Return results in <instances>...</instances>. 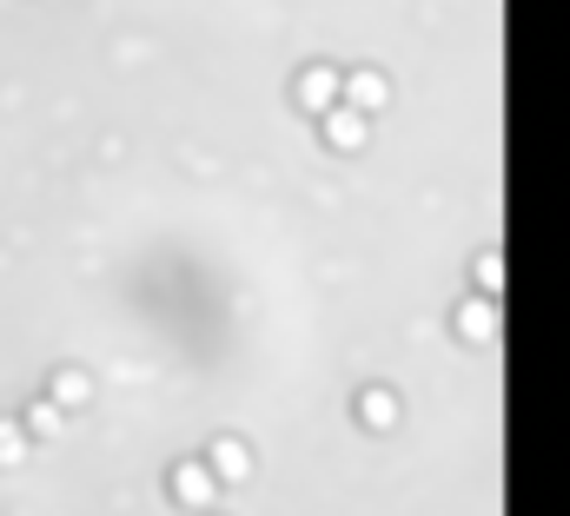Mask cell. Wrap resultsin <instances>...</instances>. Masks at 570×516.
<instances>
[{
	"label": "cell",
	"instance_id": "8992f818",
	"mask_svg": "<svg viewBox=\"0 0 570 516\" xmlns=\"http://www.w3.org/2000/svg\"><path fill=\"white\" fill-rule=\"evenodd\" d=\"M27 438H34L27 423H8V417H0V470H14V464L27 457Z\"/></svg>",
	"mask_w": 570,
	"mask_h": 516
},
{
	"label": "cell",
	"instance_id": "277c9868",
	"mask_svg": "<svg viewBox=\"0 0 570 516\" xmlns=\"http://www.w3.org/2000/svg\"><path fill=\"white\" fill-rule=\"evenodd\" d=\"M325 139H332L339 152L365 146V113H359V107H332V113H325Z\"/></svg>",
	"mask_w": 570,
	"mask_h": 516
},
{
	"label": "cell",
	"instance_id": "5b68a950",
	"mask_svg": "<svg viewBox=\"0 0 570 516\" xmlns=\"http://www.w3.org/2000/svg\"><path fill=\"white\" fill-rule=\"evenodd\" d=\"M345 107H359V113L385 107V73H352L345 79Z\"/></svg>",
	"mask_w": 570,
	"mask_h": 516
},
{
	"label": "cell",
	"instance_id": "7a4b0ae2",
	"mask_svg": "<svg viewBox=\"0 0 570 516\" xmlns=\"http://www.w3.org/2000/svg\"><path fill=\"white\" fill-rule=\"evenodd\" d=\"M292 94H299V107H305V113H332V107H339V94H345V79H339L332 66H305Z\"/></svg>",
	"mask_w": 570,
	"mask_h": 516
},
{
	"label": "cell",
	"instance_id": "52a82bcc",
	"mask_svg": "<svg viewBox=\"0 0 570 516\" xmlns=\"http://www.w3.org/2000/svg\"><path fill=\"white\" fill-rule=\"evenodd\" d=\"M87 391H94V384H87V371H53V404H60V410L87 404Z\"/></svg>",
	"mask_w": 570,
	"mask_h": 516
},
{
	"label": "cell",
	"instance_id": "ba28073f",
	"mask_svg": "<svg viewBox=\"0 0 570 516\" xmlns=\"http://www.w3.org/2000/svg\"><path fill=\"white\" fill-rule=\"evenodd\" d=\"M359 417H365L372 430H385V423L398 417V404H391V391H359Z\"/></svg>",
	"mask_w": 570,
	"mask_h": 516
},
{
	"label": "cell",
	"instance_id": "9c48e42d",
	"mask_svg": "<svg viewBox=\"0 0 570 516\" xmlns=\"http://www.w3.org/2000/svg\"><path fill=\"white\" fill-rule=\"evenodd\" d=\"M21 423H27V430H34V438H53V430H60V404H53V397H34V404H27V417H21Z\"/></svg>",
	"mask_w": 570,
	"mask_h": 516
},
{
	"label": "cell",
	"instance_id": "3957f363",
	"mask_svg": "<svg viewBox=\"0 0 570 516\" xmlns=\"http://www.w3.org/2000/svg\"><path fill=\"white\" fill-rule=\"evenodd\" d=\"M206 464H213L219 483H246V477H253V451L239 444V438H213V444H206Z\"/></svg>",
	"mask_w": 570,
	"mask_h": 516
},
{
	"label": "cell",
	"instance_id": "6da1fadb",
	"mask_svg": "<svg viewBox=\"0 0 570 516\" xmlns=\"http://www.w3.org/2000/svg\"><path fill=\"white\" fill-rule=\"evenodd\" d=\"M219 496V477H213V464L206 457H186L180 470H173V503L180 509H206Z\"/></svg>",
	"mask_w": 570,
	"mask_h": 516
}]
</instances>
